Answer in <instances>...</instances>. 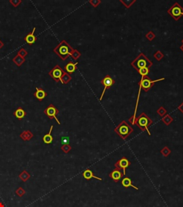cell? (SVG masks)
I'll list each match as a JSON object with an SVG mask.
<instances>
[{"label":"cell","instance_id":"9a60e30c","mask_svg":"<svg viewBox=\"0 0 183 207\" xmlns=\"http://www.w3.org/2000/svg\"><path fill=\"white\" fill-rule=\"evenodd\" d=\"M82 176L86 180H90L91 178H95L97 179V180H102V179L101 178L97 177V176H95V175L93 174V172L90 169H87L84 171L82 173Z\"/></svg>","mask_w":183,"mask_h":207},{"label":"cell","instance_id":"836d02e7","mask_svg":"<svg viewBox=\"0 0 183 207\" xmlns=\"http://www.w3.org/2000/svg\"><path fill=\"white\" fill-rule=\"evenodd\" d=\"M9 3L14 7H17L22 3V0H9Z\"/></svg>","mask_w":183,"mask_h":207},{"label":"cell","instance_id":"44dd1931","mask_svg":"<svg viewBox=\"0 0 183 207\" xmlns=\"http://www.w3.org/2000/svg\"><path fill=\"white\" fill-rule=\"evenodd\" d=\"M71 80H72V76H70V74H69L68 73L64 71L60 79L61 83H63V84H67V83H68Z\"/></svg>","mask_w":183,"mask_h":207},{"label":"cell","instance_id":"f35d334b","mask_svg":"<svg viewBox=\"0 0 183 207\" xmlns=\"http://www.w3.org/2000/svg\"><path fill=\"white\" fill-rule=\"evenodd\" d=\"M180 49L181 51H182L183 52V44H182V45H181V46L180 47Z\"/></svg>","mask_w":183,"mask_h":207},{"label":"cell","instance_id":"8fae6325","mask_svg":"<svg viewBox=\"0 0 183 207\" xmlns=\"http://www.w3.org/2000/svg\"><path fill=\"white\" fill-rule=\"evenodd\" d=\"M34 96H35V98L38 99L39 101H42L44 99L47 97V93L42 88H36V92L34 93Z\"/></svg>","mask_w":183,"mask_h":207},{"label":"cell","instance_id":"30bf717a","mask_svg":"<svg viewBox=\"0 0 183 207\" xmlns=\"http://www.w3.org/2000/svg\"><path fill=\"white\" fill-rule=\"evenodd\" d=\"M131 165V163L129 160H127L126 158H122L121 159H120L119 161H117L116 162V163L115 164V168H117L119 170H122L123 171V176H125L126 175V169L127 168H129V166Z\"/></svg>","mask_w":183,"mask_h":207},{"label":"cell","instance_id":"8992f818","mask_svg":"<svg viewBox=\"0 0 183 207\" xmlns=\"http://www.w3.org/2000/svg\"><path fill=\"white\" fill-rule=\"evenodd\" d=\"M167 13L175 21H178L183 16V7L178 2H175L167 10Z\"/></svg>","mask_w":183,"mask_h":207},{"label":"cell","instance_id":"7402d4cb","mask_svg":"<svg viewBox=\"0 0 183 207\" xmlns=\"http://www.w3.org/2000/svg\"><path fill=\"white\" fill-rule=\"evenodd\" d=\"M19 177H20V178H21L22 181L25 182L30 178V174L27 171H23L22 172L20 173Z\"/></svg>","mask_w":183,"mask_h":207},{"label":"cell","instance_id":"8d00e7d4","mask_svg":"<svg viewBox=\"0 0 183 207\" xmlns=\"http://www.w3.org/2000/svg\"><path fill=\"white\" fill-rule=\"evenodd\" d=\"M178 109H179L180 111L183 114V102L179 106V107H178Z\"/></svg>","mask_w":183,"mask_h":207},{"label":"cell","instance_id":"484cf974","mask_svg":"<svg viewBox=\"0 0 183 207\" xmlns=\"http://www.w3.org/2000/svg\"><path fill=\"white\" fill-rule=\"evenodd\" d=\"M153 56H154V58L157 60V61H159L164 58V54L162 53L160 51H156L155 53H154Z\"/></svg>","mask_w":183,"mask_h":207},{"label":"cell","instance_id":"5b68a950","mask_svg":"<svg viewBox=\"0 0 183 207\" xmlns=\"http://www.w3.org/2000/svg\"><path fill=\"white\" fill-rule=\"evenodd\" d=\"M165 79V78H162V79H157V80H151V79L148 77V76L142 77L141 81L139 82V85H140V89H143L145 92H147L154 86L155 83L158 81H164Z\"/></svg>","mask_w":183,"mask_h":207},{"label":"cell","instance_id":"74e56055","mask_svg":"<svg viewBox=\"0 0 183 207\" xmlns=\"http://www.w3.org/2000/svg\"><path fill=\"white\" fill-rule=\"evenodd\" d=\"M4 42H3L2 41H1V40H0V50H1V48H3V47H4Z\"/></svg>","mask_w":183,"mask_h":207},{"label":"cell","instance_id":"7c38bea8","mask_svg":"<svg viewBox=\"0 0 183 207\" xmlns=\"http://www.w3.org/2000/svg\"><path fill=\"white\" fill-rule=\"evenodd\" d=\"M122 176H123L122 173L121 172L120 170L117 169V168H115V170H113L112 172L109 173V177H110L114 181L116 182V183L120 181V180L122 178Z\"/></svg>","mask_w":183,"mask_h":207},{"label":"cell","instance_id":"52a82bcc","mask_svg":"<svg viewBox=\"0 0 183 207\" xmlns=\"http://www.w3.org/2000/svg\"><path fill=\"white\" fill-rule=\"evenodd\" d=\"M44 113H45L49 119H51V120H52V119H55V120H56L58 124H61L60 122L58 120V119L56 117L57 114H59V110H58V109L56 108V107H55L54 104H49V105L44 110Z\"/></svg>","mask_w":183,"mask_h":207},{"label":"cell","instance_id":"ffe728a7","mask_svg":"<svg viewBox=\"0 0 183 207\" xmlns=\"http://www.w3.org/2000/svg\"><path fill=\"white\" fill-rule=\"evenodd\" d=\"M12 61L16 64V66L18 67H20L24 62H25V58H22L20 55L17 54L15 57L12 58Z\"/></svg>","mask_w":183,"mask_h":207},{"label":"cell","instance_id":"4fadbf2b","mask_svg":"<svg viewBox=\"0 0 183 207\" xmlns=\"http://www.w3.org/2000/svg\"><path fill=\"white\" fill-rule=\"evenodd\" d=\"M36 27H34L31 33H28L25 37H24V40L29 45H32L34 43L36 40V37L34 35V32L36 30Z\"/></svg>","mask_w":183,"mask_h":207},{"label":"cell","instance_id":"9c48e42d","mask_svg":"<svg viewBox=\"0 0 183 207\" xmlns=\"http://www.w3.org/2000/svg\"><path fill=\"white\" fill-rule=\"evenodd\" d=\"M64 72V71L63 70V69L59 65H56L49 72V75L55 81L59 82L60 81V79Z\"/></svg>","mask_w":183,"mask_h":207},{"label":"cell","instance_id":"f1b7e54d","mask_svg":"<svg viewBox=\"0 0 183 207\" xmlns=\"http://www.w3.org/2000/svg\"><path fill=\"white\" fill-rule=\"evenodd\" d=\"M149 71H150V68H142L140 70H138L139 73L142 76V77H144V76H147L148 75Z\"/></svg>","mask_w":183,"mask_h":207},{"label":"cell","instance_id":"6da1fadb","mask_svg":"<svg viewBox=\"0 0 183 207\" xmlns=\"http://www.w3.org/2000/svg\"><path fill=\"white\" fill-rule=\"evenodd\" d=\"M74 48L65 40H61L53 49V52L58 55L62 61H65L72 54Z\"/></svg>","mask_w":183,"mask_h":207},{"label":"cell","instance_id":"d590c367","mask_svg":"<svg viewBox=\"0 0 183 207\" xmlns=\"http://www.w3.org/2000/svg\"><path fill=\"white\" fill-rule=\"evenodd\" d=\"M61 145H68L70 142V138L68 137H62L61 138Z\"/></svg>","mask_w":183,"mask_h":207},{"label":"cell","instance_id":"7a4b0ae2","mask_svg":"<svg viewBox=\"0 0 183 207\" xmlns=\"http://www.w3.org/2000/svg\"><path fill=\"white\" fill-rule=\"evenodd\" d=\"M153 123V120L147 115L145 112H142L138 117H135L134 124L137 125L142 131H146L149 134V135H151L149 130V127L152 125Z\"/></svg>","mask_w":183,"mask_h":207},{"label":"cell","instance_id":"83f0119b","mask_svg":"<svg viewBox=\"0 0 183 207\" xmlns=\"http://www.w3.org/2000/svg\"><path fill=\"white\" fill-rule=\"evenodd\" d=\"M167 109H165V108H164L163 107H160L157 110V113L159 114L160 117H163L164 116H165L167 114Z\"/></svg>","mask_w":183,"mask_h":207},{"label":"cell","instance_id":"f546056e","mask_svg":"<svg viewBox=\"0 0 183 207\" xmlns=\"http://www.w3.org/2000/svg\"><path fill=\"white\" fill-rule=\"evenodd\" d=\"M155 37H156V35H155V34L153 31H149L148 33L145 35V38H147L149 41L153 40L155 38Z\"/></svg>","mask_w":183,"mask_h":207},{"label":"cell","instance_id":"e575fe53","mask_svg":"<svg viewBox=\"0 0 183 207\" xmlns=\"http://www.w3.org/2000/svg\"><path fill=\"white\" fill-rule=\"evenodd\" d=\"M89 3L92 4V6H93L94 7H97L99 4H101V1L100 0H91L89 1Z\"/></svg>","mask_w":183,"mask_h":207},{"label":"cell","instance_id":"277c9868","mask_svg":"<svg viewBox=\"0 0 183 207\" xmlns=\"http://www.w3.org/2000/svg\"><path fill=\"white\" fill-rule=\"evenodd\" d=\"M115 132L122 138V139L125 140L133 133V129L127 122L123 120L115 127Z\"/></svg>","mask_w":183,"mask_h":207},{"label":"cell","instance_id":"cb8c5ba5","mask_svg":"<svg viewBox=\"0 0 183 207\" xmlns=\"http://www.w3.org/2000/svg\"><path fill=\"white\" fill-rule=\"evenodd\" d=\"M120 2L122 3L126 8L128 9L130 8L131 6L134 3L136 2V0H120Z\"/></svg>","mask_w":183,"mask_h":207},{"label":"cell","instance_id":"d6a6232c","mask_svg":"<svg viewBox=\"0 0 183 207\" xmlns=\"http://www.w3.org/2000/svg\"><path fill=\"white\" fill-rule=\"evenodd\" d=\"M25 193V191L22 189V187H20L17 191H16V194H17V196H19L20 197H22L23 196Z\"/></svg>","mask_w":183,"mask_h":207},{"label":"cell","instance_id":"603a6c76","mask_svg":"<svg viewBox=\"0 0 183 207\" xmlns=\"http://www.w3.org/2000/svg\"><path fill=\"white\" fill-rule=\"evenodd\" d=\"M162 121L166 125H169V124H170L172 122L173 118H172L170 115H169V114H166V115L162 117Z\"/></svg>","mask_w":183,"mask_h":207},{"label":"cell","instance_id":"60d3db41","mask_svg":"<svg viewBox=\"0 0 183 207\" xmlns=\"http://www.w3.org/2000/svg\"><path fill=\"white\" fill-rule=\"evenodd\" d=\"M181 41H182V43L183 44V39H182V40H181Z\"/></svg>","mask_w":183,"mask_h":207},{"label":"cell","instance_id":"d4e9b609","mask_svg":"<svg viewBox=\"0 0 183 207\" xmlns=\"http://www.w3.org/2000/svg\"><path fill=\"white\" fill-rule=\"evenodd\" d=\"M70 56H72V58L74 61H77V60L78 59V58H80V56H81V53L79 51H77V50L74 49V51H72Z\"/></svg>","mask_w":183,"mask_h":207},{"label":"cell","instance_id":"3957f363","mask_svg":"<svg viewBox=\"0 0 183 207\" xmlns=\"http://www.w3.org/2000/svg\"><path fill=\"white\" fill-rule=\"evenodd\" d=\"M153 65V63L143 53H140L138 56L131 63L132 66L137 71L144 68H150Z\"/></svg>","mask_w":183,"mask_h":207},{"label":"cell","instance_id":"5bb4252c","mask_svg":"<svg viewBox=\"0 0 183 207\" xmlns=\"http://www.w3.org/2000/svg\"><path fill=\"white\" fill-rule=\"evenodd\" d=\"M14 117L17 119H18V120H22L23 118H24V117H26L27 113L24 111V109L22 108V107H18V108L14 111Z\"/></svg>","mask_w":183,"mask_h":207},{"label":"cell","instance_id":"ac0fdd59","mask_svg":"<svg viewBox=\"0 0 183 207\" xmlns=\"http://www.w3.org/2000/svg\"><path fill=\"white\" fill-rule=\"evenodd\" d=\"M53 127H54L53 125L51 126L49 133H48L47 134L45 135L43 137V142H45V144H48V145H49V144L52 143V141H53V137H52V130H53Z\"/></svg>","mask_w":183,"mask_h":207},{"label":"cell","instance_id":"ab89813d","mask_svg":"<svg viewBox=\"0 0 183 207\" xmlns=\"http://www.w3.org/2000/svg\"><path fill=\"white\" fill-rule=\"evenodd\" d=\"M0 207H4V204H3L2 203H0Z\"/></svg>","mask_w":183,"mask_h":207},{"label":"cell","instance_id":"e0dca14e","mask_svg":"<svg viewBox=\"0 0 183 207\" xmlns=\"http://www.w3.org/2000/svg\"><path fill=\"white\" fill-rule=\"evenodd\" d=\"M122 185L123 187L124 188H129V187H132L133 189H134L135 190H139V188L137 187V186H134L132 184V181L131 179L130 178H123V180H122Z\"/></svg>","mask_w":183,"mask_h":207},{"label":"cell","instance_id":"ba28073f","mask_svg":"<svg viewBox=\"0 0 183 207\" xmlns=\"http://www.w3.org/2000/svg\"><path fill=\"white\" fill-rule=\"evenodd\" d=\"M115 80H114L112 77H110V76H109V75H107V76H105V77L104 78L102 81H101V83H102V84L104 86V90H103V92H102V94H101L100 98H99V101H102V98H103V96H104V95H105V92H106L107 89H109L111 86H113V85L115 84Z\"/></svg>","mask_w":183,"mask_h":207},{"label":"cell","instance_id":"d6986e66","mask_svg":"<svg viewBox=\"0 0 183 207\" xmlns=\"http://www.w3.org/2000/svg\"><path fill=\"white\" fill-rule=\"evenodd\" d=\"M33 134L30 130H25L20 134V137L23 141H29L33 137Z\"/></svg>","mask_w":183,"mask_h":207},{"label":"cell","instance_id":"2e32d148","mask_svg":"<svg viewBox=\"0 0 183 207\" xmlns=\"http://www.w3.org/2000/svg\"><path fill=\"white\" fill-rule=\"evenodd\" d=\"M78 63H73V62H69L67 65L64 66V69H65L66 72L68 73L69 74L72 73L77 70V66Z\"/></svg>","mask_w":183,"mask_h":207},{"label":"cell","instance_id":"4dcf8cb0","mask_svg":"<svg viewBox=\"0 0 183 207\" xmlns=\"http://www.w3.org/2000/svg\"><path fill=\"white\" fill-rule=\"evenodd\" d=\"M61 149L64 153H68V152L72 150V147L70 146L69 144L68 145H61Z\"/></svg>","mask_w":183,"mask_h":207},{"label":"cell","instance_id":"1f68e13d","mask_svg":"<svg viewBox=\"0 0 183 207\" xmlns=\"http://www.w3.org/2000/svg\"><path fill=\"white\" fill-rule=\"evenodd\" d=\"M27 53H27V51H26L24 48H22L21 49H20V51H19L18 53H17V54L20 55V56L22 57V58H25V57L27 56Z\"/></svg>","mask_w":183,"mask_h":207},{"label":"cell","instance_id":"4316f807","mask_svg":"<svg viewBox=\"0 0 183 207\" xmlns=\"http://www.w3.org/2000/svg\"><path fill=\"white\" fill-rule=\"evenodd\" d=\"M160 152L164 157H167L168 155L171 153V150L169 148H167V146H165V148H163L162 150H161Z\"/></svg>","mask_w":183,"mask_h":207}]
</instances>
